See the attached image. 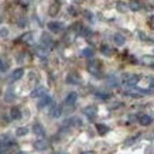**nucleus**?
I'll list each match as a JSON object with an SVG mask.
<instances>
[{
    "instance_id": "obj_1",
    "label": "nucleus",
    "mask_w": 154,
    "mask_h": 154,
    "mask_svg": "<svg viewBox=\"0 0 154 154\" xmlns=\"http://www.w3.org/2000/svg\"><path fill=\"white\" fill-rule=\"evenodd\" d=\"M139 81H140V76H139V75H126V76H125V85L129 86V88L136 86V85L139 84Z\"/></svg>"
},
{
    "instance_id": "obj_2",
    "label": "nucleus",
    "mask_w": 154,
    "mask_h": 154,
    "mask_svg": "<svg viewBox=\"0 0 154 154\" xmlns=\"http://www.w3.org/2000/svg\"><path fill=\"white\" fill-rule=\"evenodd\" d=\"M48 28H50V31H52V33H61L64 30V24L61 23V21H50L48 23Z\"/></svg>"
},
{
    "instance_id": "obj_3",
    "label": "nucleus",
    "mask_w": 154,
    "mask_h": 154,
    "mask_svg": "<svg viewBox=\"0 0 154 154\" xmlns=\"http://www.w3.org/2000/svg\"><path fill=\"white\" fill-rule=\"evenodd\" d=\"M88 71L91 74L98 75L99 72H100V62H99V61H91L88 64Z\"/></svg>"
},
{
    "instance_id": "obj_4",
    "label": "nucleus",
    "mask_w": 154,
    "mask_h": 154,
    "mask_svg": "<svg viewBox=\"0 0 154 154\" xmlns=\"http://www.w3.org/2000/svg\"><path fill=\"white\" fill-rule=\"evenodd\" d=\"M64 126H69V127H79V126H82V120H81L79 117H76V116L69 117L68 120L64 122Z\"/></svg>"
},
{
    "instance_id": "obj_5",
    "label": "nucleus",
    "mask_w": 154,
    "mask_h": 154,
    "mask_svg": "<svg viewBox=\"0 0 154 154\" xmlns=\"http://www.w3.org/2000/svg\"><path fill=\"white\" fill-rule=\"evenodd\" d=\"M50 105H52V98L48 96V95L41 96V99L38 100V109H44V107L50 106Z\"/></svg>"
},
{
    "instance_id": "obj_6",
    "label": "nucleus",
    "mask_w": 154,
    "mask_h": 154,
    "mask_svg": "<svg viewBox=\"0 0 154 154\" xmlns=\"http://www.w3.org/2000/svg\"><path fill=\"white\" fill-rule=\"evenodd\" d=\"M66 82L71 85H78V84H81V76L76 72H71L66 76Z\"/></svg>"
},
{
    "instance_id": "obj_7",
    "label": "nucleus",
    "mask_w": 154,
    "mask_h": 154,
    "mask_svg": "<svg viewBox=\"0 0 154 154\" xmlns=\"http://www.w3.org/2000/svg\"><path fill=\"white\" fill-rule=\"evenodd\" d=\"M48 146H50V143H48L47 140H37L35 143H34V147H35V150H38V151L47 150Z\"/></svg>"
},
{
    "instance_id": "obj_8",
    "label": "nucleus",
    "mask_w": 154,
    "mask_h": 154,
    "mask_svg": "<svg viewBox=\"0 0 154 154\" xmlns=\"http://www.w3.org/2000/svg\"><path fill=\"white\" fill-rule=\"evenodd\" d=\"M44 95H47V89L44 88V86H38L37 89H34L33 92H31V98H41Z\"/></svg>"
},
{
    "instance_id": "obj_9",
    "label": "nucleus",
    "mask_w": 154,
    "mask_h": 154,
    "mask_svg": "<svg viewBox=\"0 0 154 154\" xmlns=\"http://www.w3.org/2000/svg\"><path fill=\"white\" fill-rule=\"evenodd\" d=\"M41 45H44L45 48H50L52 45V38L51 35H48L47 33H44L41 35Z\"/></svg>"
},
{
    "instance_id": "obj_10",
    "label": "nucleus",
    "mask_w": 154,
    "mask_h": 154,
    "mask_svg": "<svg viewBox=\"0 0 154 154\" xmlns=\"http://www.w3.org/2000/svg\"><path fill=\"white\" fill-rule=\"evenodd\" d=\"M84 113L89 117V119H91V120H92V119L96 116V113H98V109H96L95 106H88V107H85V109H84Z\"/></svg>"
},
{
    "instance_id": "obj_11",
    "label": "nucleus",
    "mask_w": 154,
    "mask_h": 154,
    "mask_svg": "<svg viewBox=\"0 0 154 154\" xmlns=\"http://www.w3.org/2000/svg\"><path fill=\"white\" fill-rule=\"evenodd\" d=\"M23 75H24V69H23V68H17V69L13 71V74L10 75V81H13V82H14V81H19Z\"/></svg>"
},
{
    "instance_id": "obj_12",
    "label": "nucleus",
    "mask_w": 154,
    "mask_h": 154,
    "mask_svg": "<svg viewBox=\"0 0 154 154\" xmlns=\"http://www.w3.org/2000/svg\"><path fill=\"white\" fill-rule=\"evenodd\" d=\"M151 122H153V119L149 115H140L139 116V123L141 126H149V125H151Z\"/></svg>"
},
{
    "instance_id": "obj_13",
    "label": "nucleus",
    "mask_w": 154,
    "mask_h": 154,
    "mask_svg": "<svg viewBox=\"0 0 154 154\" xmlns=\"http://www.w3.org/2000/svg\"><path fill=\"white\" fill-rule=\"evenodd\" d=\"M61 113H62L61 106H52L51 110H50V116H51L52 119H58V117L61 116Z\"/></svg>"
},
{
    "instance_id": "obj_14",
    "label": "nucleus",
    "mask_w": 154,
    "mask_h": 154,
    "mask_svg": "<svg viewBox=\"0 0 154 154\" xmlns=\"http://www.w3.org/2000/svg\"><path fill=\"white\" fill-rule=\"evenodd\" d=\"M60 2L57 0L55 3H52L51 6H50V9H48V13H50V16H57L58 14V11H60Z\"/></svg>"
},
{
    "instance_id": "obj_15",
    "label": "nucleus",
    "mask_w": 154,
    "mask_h": 154,
    "mask_svg": "<svg viewBox=\"0 0 154 154\" xmlns=\"http://www.w3.org/2000/svg\"><path fill=\"white\" fill-rule=\"evenodd\" d=\"M10 117H11L13 120H20V119H21V112H20L19 107H11V110H10Z\"/></svg>"
},
{
    "instance_id": "obj_16",
    "label": "nucleus",
    "mask_w": 154,
    "mask_h": 154,
    "mask_svg": "<svg viewBox=\"0 0 154 154\" xmlns=\"http://www.w3.org/2000/svg\"><path fill=\"white\" fill-rule=\"evenodd\" d=\"M9 69V60L6 57H0V72H6Z\"/></svg>"
},
{
    "instance_id": "obj_17",
    "label": "nucleus",
    "mask_w": 154,
    "mask_h": 154,
    "mask_svg": "<svg viewBox=\"0 0 154 154\" xmlns=\"http://www.w3.org/2000/svg\"><path fill=\"white\" fill-rule=\"evenodd\" d=\"M33 131H34V133H35L37 136H40V137H42V136L45 134V131H44V127H42L40 123H34Z\"/></svg>"
},
{
    "instance_id": "obj_18",
    "label": "nucleus",
    "mask_w": 154,
    "mask_h": 154,
    "mask_svg": "<svg viewBox=\"0 0 154 154\" xmlns=\"http://www.w3.org/2000/svg\"><path fill=\"white\" fill-rule=\"evenodd\" d=\"M76 99H78L76 92H71V94H68V96H66L65 103H66V105H74V103L76 102Z\"/></svg>"
},
{
    "instance_id": "obj_19",
    "label": "nucleus",
    "mask_w": 154,
    "mask_h": 154,
    "mask_svg": "<svg viewBox=\"0 0 154 154\" xmlns=\"http://www.w3.org/2000/svg\"><path fill=\"white\" fill-rule=\"evenodd\" d=\"M113 41H115L116 45H123L126 40H125V37H123L122 34H115V35H113Z\"/></svg>"
},
{
    "instance_id": "obj_20",
    "label": "nucleus",
    "mask_w": 154,
    "mask_h": 154,
    "mask_svg": "<svg viewBox=\"0 0 154 154\" xmlns=\"http://www.w3.org/2000/svg\"><path fill=\"white\" fill-rule=\"evenodd\" d=\"M141 62L144 65H154V57L153 55H144L141 58Z\"/></svg>"
},
{
    "instance_id": "obj_21",
    "label": "nucleus",
    "mask_w": 154,
    "mask_h": 154,
    "mask_svg": "<svg viewBox=\"0 0 154 154\" xmlns=\"http://www.w3.org/2000/svg\"><path fill=\"white\" fill-rule=\"evenodd\" d=\"M96 130H98L99 134H106L107 131H109V127L106 126V125H102V123H99V125H96Z\"/></svg>"
},
{
    "instance_id": "obj_22",
    "label": "nucleus",
    "mask_w": 154,
    "mask_h": 154,
    "mask_svg": "<svg viewBox=\"0 0 154 154\" xmlns=\"http://www.w3.org/2000/svg\"><path fill=\"white\" fill-rule=\"evenodd\" d=\"M129 9L133 10V11H139V10L141 9V5L139 2H130V3H129Z\"/></svg>"
},
{
    "instance_id": "obj_23",
    "label": "nucleus",
    "mask_w": 154,
    "mask_h": 154,
    "mask_svg": "<svg viewBox=\"0 0 154 154\" xmlns=\"http://www.w3.org/2000/svg\"><path fill=\"white\" fill-rule=\"evenodd\" d=\"M82 57H85V58H92L94 57V50L92 48H85V50H82Z\"/></svg>"
},
{
    "instance_id": "obj_24",
    "label": "nucleus",
    "mask_w": 154,
    "mask_h": 154,
    "mask_svg": "<svg viewBox=\"0 0 154 154\" xmlns=\"http://www.w3.org/2000/svg\"><path fill=\"white\" fill-rule=\"evenodd\" d=\"M20 40H21V41H24V42H31V41H33V33H26V34H23Z\"/></svg>"
},
{
    "instance_id": "obj_25",
    "label": "nucleus",
    "mask_w": 154,
    "mask_h": 154,
    "mask_svg": "<svg viewBox=\"0 0 154 154\" xmlns=\"http://www.w3.org/2000/svg\"><path fill=\"white\" fill-rule=\"evenodd\" d=\"M100 52H102L103 55H107V57L112 55V50H110V47H107V45H102L100 47Z\"/></svg>"
},
{
    "instance_id": "obj_26",
    "label": "nucleus",
    "mask_w": 154,
    "mask_h": 154,
    "mask_svg": "<svg viewBox=\"0 0 154 154\" xmlns=\"http://www.w3.org/2000/svg\"><path fill=\"white\" fill-rule=\"evenodd\" d=\"M27 133H28L27 127H19V129H17V131H16V134L19 136V137H23V136H26Z\"/></svg>"
},
{
    "instance_id": "obj_27",
    "label": "nucleus",
    "mask_w": 154,
    "mask_h": 154,
    "mask_svg": "<svg viewBox=\"0 0 154 154\" xmlns=\"http://www.w3.org/2000/svg\"><path fill=\"white\" fill-rule=\"evenodd\" d=\"M116 7H117V10H119L120 13H125V11L129 9V6H126L125 3H123V2H117V6H116Z\"/></svg>"
},
{
    "instance_id": "obj_28",
    "label": "nucleus",
    "mask_w": 154,
    "mask_h": 154,
    "mask_svg": "<svg viewBox=\"0 0 154 154\" xmlns=\"http://www.w3.org/2000/svg\"><path fill=\"white\" fill-rule=\"evenodd\" d=\"M107 84H109V86H117V85H119V81H117V78H115V76H110V78H107Z\"/></svg>"
},
{
    "instance_id": "obj_29",
    "label": "nucleus",
    "mask_w": 154,
    "mask_h": 154,
    "mask_svg": "<svg viewBox=\"0 0 154 154\" xmlns=\"http://www.w3.org/2000/svg\"><path fill=\"white\" fill-rule=\"evenodd\" d=\"M79 34L82 35V37H88V35H91V30H89V28H86V27H81Z\"/></svg>"
},
{
    "instance_id": "obj_30",
    "label": "nucleus",
    "mask_w": 154,
    "mask_h": 154,
    "mask_svg": "<svg viewBox=\"0 0 154 154\" xmlns=\"http://www.w3.org/2000/svg\"><path fill=\"white\" fill-rule=\"evenodd\" d=\"M96 96L99 99H109L110 98V94H106V92H96Z\"/></svg>"
},
{
    "instance_id": "obj_31",
    "label": "nucleus",
    "mask_w": 154,
    "mask_h": 154,
    "mask_svg": "<svg viewBox=\"0 0 154 154\" xmlns=\"http://www.w3.org/2000/svg\"><path fill=\"white\" fill-rule=\"evenodd\" d=\"M13 99H14V92L7 91V94H6V100H7V102H11Z\"/></svg>"
},
{
    "instance_id": "obj_32",
    "label": "nucleus",
    "mask_w": 154,
    "mask_h": 154,
    "mask_svg": "<svg viewBox=\"0 0 154 154\" xmlns=\"http://www.w3.org/2000/svg\"><path fill=\"white\" fill-rule=\"evenodd\" d=\"M7 35H9V30H7V28H0V37L2 38H5V37H7Z\"/></svg>"
},
{
    "instance_id": "obj_33",
    "label": "nucleus",
    "mask_w": 154,
    "mask_h": 154,
    "mask_svg": "<svg viewBox=\"0 0 154 154\" xmlns=\"http://www.w3.org/2000/svg\"><path fill=\"white\" fill-rule=\"evenodd\" d=\"M136 139H139V136H134V137H130V139H127V141H126V146H131L133 143H134V140Z\"/></svg>"
},
{
    "instance_id": "obj_34",
    "label": "nucleus",
    "mask_w": 154,
    "mask_h": 154,
    "mask_svg": "<svg viewBox=\"0 0 154 154\" xmlns=\"http://www.w3.org/2000/svg\"><path fill=\"white\" fill-rule=\"evenodd\" d=\"M26 24H27V20H26V19H21V20H19V26H20V27H24Z\"/></svg>"
},
{
    "instance_id": "obj_35",
    "label": "nucleus",
    "mask_w": 154,
    "mask_h": 154,
    "mask_svg": "<svg viewBox=\"0 0 154 154\" xmlns=\"http://www.w3.org/2000/svg\"><path fill=\"white\" fill-rule=\"evenodd\" d=\"M85 16H86V17H88L89 20H92V14L89 13V11H85Z\"/></svg>"
},
{
    "instance_id": "obj_36",
    "label": "nucleus",
    "mask_w": 154,
    "mask_h": 154,
    "mask_svg": "<svg viewBox=\"0 0 154 154\" xmlns=\"http://www.w3.org/2000/svg\"><path fill=\"white\" fill-rule=\"evenodd\" d=\"M5 151H6L5 147H2V149H0V154H5Z\"/></svg>"
},
{
    "instance_id": "obj_37",
    "label": "nucleus",
    "mask_w": 154,
    "mask_h": 154,
    "mask_svg": "<svg viewBox=\"0 0 154 154\" xmlns=\"http://www.w3.org/2000/svg\"><path fill=\"white\" fill-rule=\"evenodd\" d=\"M84 154H94L92 151H86V153H84Z\"/></svg>"
},
{
    "instance_id": "obj_38",
    "label": "nucleus",
    "mask_w": 154,
    "mask_h": 154,
    "mask_svg": "<svg viewBox=\"0 0 154 154\" xmlns=\"http://www.w3.org/2000/svg\"><path fill=\"white\" fill-rule=\"evenodd\" d=\"M19 154H27V153H23V151H21V153H19Z\"/></svg>"
},
{
    "instance_id": "obj_39",
    "label": "nucleus",
    "mask_w": 154,
    "mask_h": 154,
    "mask_svg": "<svg viewBox=\"0 0 154 154\" xmlns=\"http://www.w3.org/2000/svg\"><path fill=\"white\" fill-rule=\"evenodd\" d=\"M57 154H62V153H57Z\"/></svg>"
}]
</instances>
